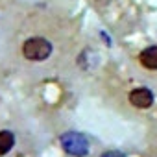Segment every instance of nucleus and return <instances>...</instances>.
I'll use <instances>...</instances> for the list:
<instances>
[{
    "instance_id": "f257e3e1",
    "label": "nucleus",
    "mask_w": 157,
    "mask_h": 157,
    "mask_svg": "<svg viewBox=\"0 0 157 157\" xmlns=\"http://www.w3.org/2000/svg\"><path fill=\"white\" fill-rule=\"evenodd\" d=\"M21 52L28 61H44L52 54V44L44 37H30L24 41Z\"/></svg>"
},
{
    "instance_id": "f03ea898",
    "label": "nucleus",
    "mask_w": 157,
    "mask_h": 157,
    "mask_svg": "<svg viewBox=\"0 0 157 157\" xmlns=\"http://www.w3.org/2000/svg\"><path fill=\"white\" fill-rule=\"evenodd\" d=\"M61 148L74 157H85L89 153V140L83 133H78V131H67L59 137Z\"/></svg>"
},
{
    "instance_id": "7ed1b4c3",
    "label": "nucleus",
    "mask_w": 157,
    "mask_h": 157,
    "mask_svg": "<svg viewBox=\"0 0 157 157\" xmlns=\"http://www.w3.org/2000/svg\"><path fill=\"white\" fill-rule=\"evenodd\" d=\"M128 98H129V104H131L133 107H139V109H148V107L153 105V94H151V91L146 89V87H137V89H133Z\"/></svg>"
},
{
    "instance_id": "20e7f679",
    "label": "nucleus",
    "mask_w": 157,
    "mask_h": 157,
    "mask_svg": "<svg viewBox=\"0 0 157 157\" xmlns=\"http://www.w3.org/2000/svg\"><path fill=\"white\" fill-rule=\"evenodd\" d=\"M139 61L148 70H157V46H148L139 54Z\"/></svg>"
},
{
    "instance_id": "39448f33",
    "label": "nucleus",
    "mask_w": 157,
    "mask_h": 157,
    "mask_svg": "<svg viewBox=\"0 0 157 157\" xmlns=\"http://www.w3.org/2000/svg\"><path fill=\"white\" fill-rule=\"evenodd\" d=\"M15 146V135L10 129H2L0 131V155L10 153V150Z\"/></svg>"
},
{
    "instance_id": "423d86ee",
    "label": "nucleus",
    "mask_w": 157,
    "mask_h": 157,
    "mask_svg": "<svg viewBox=\"0 0 157 157\" xmlns=\"http://www.w3.org/2000/svg\"><path fill=\"white\" fill-rule=\"evenodd\" d=\"M100 157H126L122 151H117V150H109V151H105V153H102Z\"/></svg>"
}]
</instances>
